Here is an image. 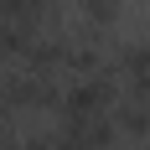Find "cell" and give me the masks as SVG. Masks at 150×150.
<instances>
[{
	"mask_svg": "<svg viewBox=\"0 0 150 150\" xmlns=\"http://www.w3.org/2000/svg\"><path fill=\"white\" fill-rule=\"evenodd\" d=\"M62 104V88H57V73H21L5 78V109L11 114H31V109H57Z\"/></svg>",
	"mask_w": 150,
	"mask_h": 150,
	"instance_id": "obj_1",
	"label": "cell"
},
{
	"mask_svg": "<svg viewBox=\"0 0 150 150\" xmlns=\"http://www.w3.org/2000/svg\"><path fill=\"white\" fill-rule=\"evenodd\" d=\"M114 140H119L114 114H78V119H57L52 129L57 150H114Z\"/></svg>",
	"mask_w": 150,
	"mask_h": 150,
	"instance_id": "obj_2",
	"label": "cell"
},
{
	"mask_svg": "<svg viewBox=\"0 0 150 150\" xmlns=\"http://www.w3.org/2000/svg\"><path fill=\"white\" fill-rule=\"evenodd\" d=\"M114 129H119V135H129V140H150V98H145V93H124V88H119Z\"/></svg>",
	"mask_w": 150,
	"mask_h": 150,
	"instance_id": "obj_3",
	"label": "cell"
},
{
	"mask_svg": "<svg viewBox=\"0 0 150 150\" xmlns=\"http://www.w3.org/2000/svg\"><path fill=\"white\" fill-rule=\"evenodd\" d=\"M119 5H124V0H78V11H83L88 26H109V21L119 16Z\"/></svg>",
	"mask_w": 150,
	"mask_h": 150,
	"instance_id": "obj_4",
	"label": "cell"
},
{
	"mask_svg": "<svg viewBox=\"0 0 150 150\" xmlns=\"http://www.w3.org/2000/svg\"><path fill=\"white\" fill-rule=\"evenodd\" d=\"M0 140H11V109L0 104Z\"/></svg>",
	"mask_w": 150,
	"mask_h": 150,
	"instance_id": "obj_5",
	"label": "cell"
},
{
	"mask_svg": "<svg viewBox=\"0 0 150 150\" xmlns=\"http://www.w3.org/2000/svg\"><path fill=\"white\" fill-rule=\"evenodd\" d=\"M114 150H119V145H114Z\"/></svg>",
	"mask_w": 150,
	"mask_h": 150,
	"instance_id": "obj_6",
	"label": "cell"
}]
</instances>
